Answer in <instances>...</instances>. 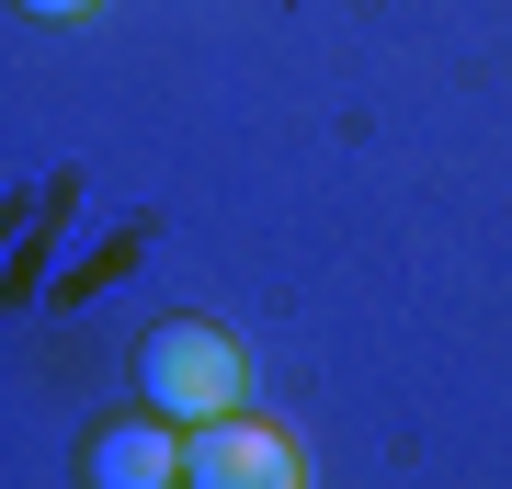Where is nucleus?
Listing matches in <instances>:
<instances>
[{"instance_id":"f257e3e1","label":"nucleus","mask_w":512,"mask_h":489,"mask_svg":"<svg viewBox=\"0 0 512 489\" xmlns=\"http://www.w3.org/2000/svg\"><path fill=\"white\" fill-rule=\"evenodd\" d=\"M137 387H148V410H160V421L205 433V421L239 410V342H228V330H205V319H171V330H148Z\"/></svg>"},{"instance_id":"f03ea898","label":"nucleus","mask_w":512,"mask_h":489,"mask_svg":"<svg viewBox=\"0 0 512 489\" xmlns=\"http://www.w3.org/2000/svg\"><path fill=\"white\" fill-rule=\"evenodd\" d=\"M183 489H308V455L228 410V421H205V433H183Z\"/></svg>"},{"instance_id":"7ed1b4c3","label":"nucleus","mask_w":512,"mask_h":489,"mask_svg":"<svg viewBox=\"0 0 512 489\" xmlns=\"http://www.w3.org/2000/svg\"><path fill=\"white\" fill-rule=\"evenodd\" d=\"M80 478H92V489H171V478H183V444L160 433V410H148V421H114V433H92Z\"/></svg>"},{"instance_id":"20e7f679","label":"nucleus","mask_w":512,"mask_h":489,"mask_svg":"<svg viewBox=\"0 0 512 489\" xmlns=\"http://www.w3.org/2000/svg\"><path fill=\"white\" fill-rule=\"evenodd\" d=\"M23 12H46V23H69V12H92V0H23Z\"/></svg>"}]
</instances>
